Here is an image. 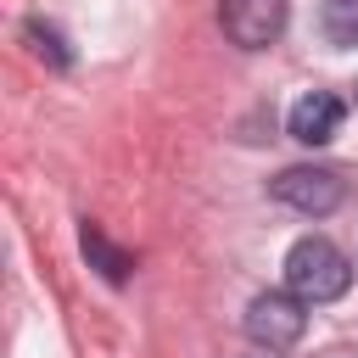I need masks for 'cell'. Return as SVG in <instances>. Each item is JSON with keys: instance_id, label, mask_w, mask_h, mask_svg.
Here are the masks:
<instances>
[{"instance_id": "cell-9", "label": "cell", "mask_w": 358, "mask_h": 358, "mask_svg": "<svg viewBox=\"0 0 358 358\" xmlns=\"http://www.w3.org/2000/svg\"><path fill=\"white\" fill-rule=\"evenodd\" d=\"M330 358H352V352H330Z\"/></svg>"}, {"instance_id": "cell-3", "label": "cell", "mask_w": 358, "mask_h": 358, "mask_svg": "<svg viewBox=\"0 0 358 358\" xmlns=\"http://www.w3.org/2000/svg\"><path fill=\"white\" fill-rule=\"evenodd\" d=\"M302 330H308V302L302 296H291V291H257L246 302V336L257 347L285 352V347L302 341Z\"/></svg>"}, {"instance_id": "cell-1", "label": "cell", "mask_w": 358, "mask_h": 358, "mask_svg": "<svg viewBox=\"0 0 358 358\" xmlns=\"http://www.w3.org/2000/svg\"><path fill=\"white\" fill-rule=\"evenodd\" d=\"M347 285H352V268H347L341 246H330L324 235H302V241L285 252V291L302 296L308 308L347 296Z\"/></svg>"}, {"instance_id": "cell-4", "label": "cell", "mask_w": 358, "mask_h": 358, "mask_svg": "<svg viewBox=\"0 0 358 358\" xmlns=\"http://www.w3.org/2000/svg\"><path fill=\"white\" fill-rule=\"evenodd\" d=\"M218 22H224L229 45L268 50L285 34V0H218Z\"/></svg>"}, {"instance_id": "cell-6", "label": "cell", "mask_w": 358, "mask_h": 358, "mask_svg": "<svg viewBox=\"0 0 358 358\" xmlns=\"http://www.w3.org/2000/svg\"><path fill=\"white\" fill-rule=\"evenodd\" d=\"M78 246H84V257H90V268L106 280V285H123L129 280V268H134V257L123 252V246H112L106 235H101V224H84L78 229Z\"/></svg>"}, {"instance_id": "cell-8", "label": "cell", "mask_w": 358, "mask_h": 358, "mask_svg": "<svg viewBox=\"0 0 358 358\" xmlns=\"http://www.w3.org/2000/svg\"><path fill=\"white\" fill-rule=\"evenodd\" d=\"M28 39H34L39 62H50V67H73V50H67V39H62V28H56V22L28 17Z\"/></svg>"}, {"instance_id": "cell-2", "label": "cell", "mask_w": 358, "mask_h": 358, "mask_svg": "<svg viewBox=\"0 0 358 358\" xmlns=\"http://www.w3.org/2000/svg\"><path fill=\"white\" fill-rule=\"evenodd\" d=\"M268 196L285 201L291 213H308V218H324L347 201V179L336 168H313V162H296V168H280L268 179Z\"/></svg>"}, {"instance_id": "cell-7", "label": "cell", "mask_w": 358, "mask_h": 358, "mask_svg": "<svg viewBox=\"0 0 358 358\" xmlns=\"http://www.w3.org/2000/svg\"><path fill=\"white\" fill-rule=\"evenodd\" d=\"M319 34H324V45L352 50L358 45V0H324L319 6Z\"/></svg>"}, {"instance_id": "cell-5", "label": "cell", "mask_w": 358, "mask_h": 358, "mask_svg": "<svg viewBox=\"0 0 358 358\" xmlns=\"http://www.w3.org/2000/svg\"><path fill=\"white\" fill-rule=\"evenodd\" d=\"M341 117H347L341 95H330V90H308V95L291 101L285 129H291V140H302V145H330V140L341 134Z\"/></svg>"}]
</instances>
